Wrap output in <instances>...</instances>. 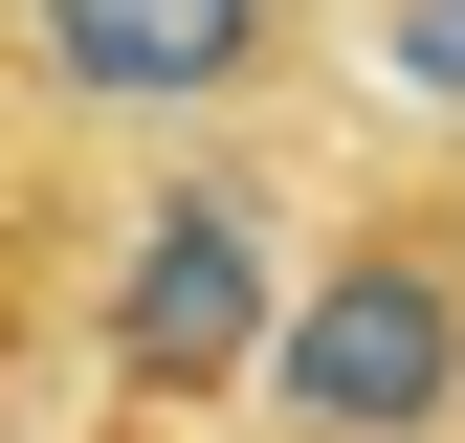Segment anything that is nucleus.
Returning <instances> with one entry per match:
<instances>
[{
  "instance_id": "nucleus-1",
  "label": "nucleus",
  "mask_w": 465,
  "mask_h": 443,
  "mask_svg": "<svg viewBox=\"0 0 465 443\" xmlns=\"http://www.w3.org/2000/svg\"><path fill=\"white\" fill-rule=\"evenodd\" d=\"M288 244H311V200H288L266 133H155L134 200L89 222V377L134 421H244V355L288 310Z\"/></svg>"
},
{
  "instance_id": "nucleus-2",
  "label": "nucleus",
  "mask_w": 465,
  "mask_h": 443,
  "mask_svg": "<svg viewBox=\"0 0 465 443\" xmlns=\"http://www.w3.org/2000/svg\"><path fill=\"white\" fill-rule=\"evenodd\" d=\"M244 443H465V178H377L288 244Z\"/></svg>"
},
{
  "instance_id": "nucleus-3",
  "label": "nucleus",
  "mask_w": 465,
  "mask_h": 443,
  "mask_svg": "<svg viewBox=\"0 0 465 443\" xmlns=\"http://www.w3.org/2000/svg\"><path fill=\"white\" fill-rule=\"evenodd\" d=\"M311 67H332V0H0V111L67 155L266 133Z\"/></svg>"
},
{
  "instance_id": "nucleus-4",
  "label": "nucleus",
  "mask_w": 465,
  "mask_h": 443,
  "mask_svg": "<svg viewBox=\"0 0 465 443\" xmlns=\"http://www.w3.org/2000/svg\"><path fill=\"white\" fill-rule=\"evenodd\" d=\"M45 355H89V200H67V133L0 111V443H23Z\"/></svg>"
},
{
  "instance_id": "nucleus-5",
  "label": "nucleus",
  "mask_w": 465,
  "mask_h": 443,
  "mask_svg": "<svg viewBox=\"0 0 465 443\" xmlns=\"http://www.w3.org/2000/svg\"><path fill=\"white\" fill-rule=\"evenodd\" d=\"M332 44H355V67H377L399 111H421V133H465V0H355Z\"/></svg>"
}]
</instances>
